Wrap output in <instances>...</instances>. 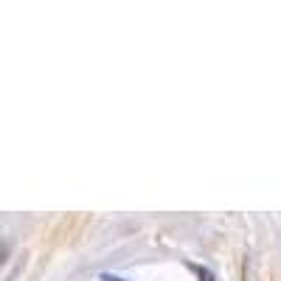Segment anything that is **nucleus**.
<instances>
[{"mask_svg":"<svg viewBox=\"0 0 281 281\" xmlns=\"http://www.w3.org/2000/svg\"><path fill=\"white\" fill-rule=\"evenodd\" d=\"M101 281H124V278H118V275H110V273H104V275H101Z\"/></svg>","mask_w":281,"mask_h":281,"instance_id":"f03ea898","label":"nucleus"},{"mask_svg":"<svg viewBox=\"0 0 281 281\" xmlns=\"http://www.w3.org/2000/svg\"><path fill=\"white\" fill-rule=\"evenodd\" d=\"M194 273H197V275H200V278H202V281H214V275L208 273V270H202V267H194Z\"/></svg>","mask_w":281,"mask_h":281,"instance_id":"f257e3e1","label":"nucleus"}]
</instances>
